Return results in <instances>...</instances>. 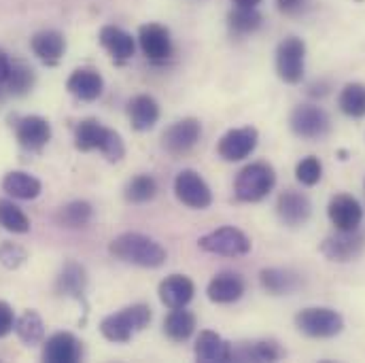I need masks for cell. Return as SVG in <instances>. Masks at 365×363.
<instances>
[{
	"mask_svg": "<svg viewBox=\"0 0 365 363\" xmlns=\"http://www.w3.org/2000/svg\"><path fill=\"white\" fill-rule=\"evenodd\" d=\"M108 251L113 257L132 266H140V268H160L166 264V257H168L166 249L158 240L138 232L119 234L110 242Z\"/></svg>",
	"mask_w": 365,
	"mask_h": 363,
	"instance_id": "1",
	"label": "cell"
},
{
	"mask_svg": "<svg viewBox=\"0 0 365 363\" xmlns=\"http://www.w3.org/2000/svg\"><path fill=\"white\" fill-rule=\"evenodd\" d=\"M75 145L79 151H93L98 149L110 162H119L125 155V147L121 136L115 130L104 128L98 119H86L75 130Z\"/></svg>",
	"mask_w": 365,
	"mask_h": 363,
	"instance_id": "2",
	"label": "cell"
},
{
	"mask_svg": "<svg viewBox=\"0 0 365 363\" xmlns=\"http://www.w3.org/2000/svg\"><path fill=\"white\" fill-rule=\"evenodd\" d=\"M151 308L147 304H132L115 315H108L100 323V332L110 342H128L136 332H143L151 323Z\"/></svg>",
	"mask_w": 365,
	"mask_h": 363,
	"instance_id": "3",
	"label": "cell"
},
{
	"mask_svg": "<svg viewBox=\"0 0 365 363\" xmlns=\"http://www.w3.org/2000/svg\"><path fill=\"white\" fill-rule=\"evenodd\" d=\"M276 185V173L266 162H253L245 166L234 185V193L240 202H259L264 200Z\"/></svg>",
	"mask_w": 365,
	"mask_h": 363,
	"instance_id": "4",
	"label": "cell"
},
{
	"mask_svg": "<svg viewBox=\"0 0 365 363\" xmlns=\"http://www.w3.org/2000/svg\"><path fill=\"white\" fill-rule=\"evenodd\" d=\"M295 327L308 338H336L344 329V317L334 308L312 306L295 315Z\"/></svg>",
	"mask_w": 365,
	"mask_h": 363,
	"instance_id": "5",
	"label": "cell"
},
{
	"mask_svg": "<svg viewBox=\"0 0 365 363\" xmlns=\"http://www.w3.org/2000/svg\"><path fill=\"white\" fill-rule=\"evenodd\" d=\"M197 247L204 251V253H210V255H221V257H242L247 253H251V238L238 230V227H232V225H225V227H219V230H212L208 234H204L200 240H197Z\"/></svg>",
	"mask_w": 365,
	"mask_h": 363,
	"instance_id": "6",
	"label": "cell"
},
{
	"mask_svg": "<svg viewBox=\"0 0 365 363\" xmlns=\"http://www.w3.org/2000/svg\"><path fill=\"white\" fill-rule=\"evenodd\" d=\"M291 132L304 140H321L331 130V119L325 108L317 104H299L289 117Z\"/></svg>",
	"mask_w": 365,
	"mask_h": 363,
	"instance_id": "7",
	"label": "cell"
},
{
	"mask_svg": "<svg viewBox=\"0 0 365 363\" xmlns=\"http://www.w3.org/2000/svg\"><path fill=\"white\" fill-rule=\"evenodd\" d=\"M306 71V43L297 36L284 39L276 49V73L280 81L297 86Z\"/></svg>",
	"mask_w": 365,
	"mask_h": 363,
	"instance_id": "8",
	"label": "cell"
},
{
	"mask_svg": "<svg viewBox=\"0 0 365 363\" xmlns=\"http://www.w3.org/2000/svg\"><path fill=\"white\" fill-rule=\"evenodd\" d=\"M365 249V236L359 230L353 232H342L336 230V234L327 236L321 242V253L325 260L336 262V264H349L357 260Z\"/></svg>",
	"mask_w": 365,
	"mask_h": 363,
	"instance_id": "9",
	"label": "cell"
},
{
	"mask_svg": "<svg viewBox=\"0 0 365 363\" xmlns=\"http://www.w3.org/2000/svg\"><path fill=\"white\" fill-rule=\"evenodd\" d=\"M259 143V132L251 126L247 128H234L225 132L217 145L219 158L225 162H242L247 160Z\"/></svg>",
	"mask_w": 365,
	"mask_h": 363,
	"instance_id": "10",
	"label": "cell"
},
{
	"mask_svg": "<svg viewBox=\"0 0 365 363\" xmlns=\"http://www.w3.org/2000/svg\"><path fill=\"white\" fill-rule=\"evenodd\" d=\"M175 193L185 206L204 210L212 204V191L208 183L195 170H181L175 179Z\"/></svg>",
	"mask_w": 365,
	"mask_h": 363,
	"instance_id": "11",
	"label": "cell"
},
{
	"mask_svg": "<svg viewBox=\"0 0 365 363\" xmlns=\"http://www.w3.org/2000/svg\"><path fill=\"white\" fill-rule=\"evenodd\" d=\"M276 215L284 225L299 227V225L308 223V219L312 215V202L308 200L306 193L295 191V189H287L278 195Z\"/></svg>",
	"mask_w": 365,
	"mask_h": 363,
	"instance_id": "12",
	"label": "cell"
},
{
	"mask_svg": "<svg viewBox=\"0 0 365 363\" xmlns=\"http://www.w3.org/2000/svg\"><path fill=\"white\" fill-rule=\"evenodd\" d=\"M327 217L336 230L353 232V230H359V225L364 221V206L357 198L340 193V195L331 198V202L327 206Z\"/></svg>",
	"mask_w": 365,
	"mask_h": 363,
	"instance_id": "13",
	"label": "cell"
},
{
	"mask_svg": "<svg viewBox=\"0 0 365 363\" xmlns=\"http://www.w3.org/2000/svg\"><path fill=\"white\" fill-rule=\"evenodd\" d=\"M202 136V126L197 119L187 117L177 123H173L166 132H164V149L173 155H182L187 153L191 147H195V143Z\"/></svg>",
	"mask_w": 365,
	"mask_h": 363,
	"instance_id": "14",
	"label": "cell"
},
{
	"mask_svg": "<svg viewBox=\"0 0 365 363\" xmlns=\"http://www.w3.org/2000/svg\"><path fill=\"white\" fill-rule=\"evenodd\" d=\"M138 43L143 53L153 60V62H162L168 60L173 53V41L170 34L164 26L160 24H145L138 30Z\"/></svg>",
	"mask_w": 365,
	"mask_h": 363,
	"instance_id": "15",
	"label": "cell"
},
{
	"mask_svg": "<svg viewBox=\"0 0 365 363\" xmlns=\"http://www.w3.org/2000/svg\"><path fill=\"white\" fill-rule=\"evenodd\" d=\"M245 293V278L236 272H221L210 278L206 295L215 304H234Z\"/></svg>",
	"mask_w": 365,
	"mask_h": 363,
	"instance_id": "16",
	"label": "cell"
},
{
	"mask_svg": "<svg viewBox=\"0 0 365 363\" xmlns=\"http://www.w3.org/2000/svg\"><path fill=\"white\" fill-rule=\"evenodd\" d=\"M160 300L164 306H168L170 310L173 308H185L191 300H193V293H195V285L191 278L182 276V274H173L168 278H164L160 282Z\"/></svg>",
	"mask_w": 365,
	"mask_h": 363,
	"instance_id": "17",
	"label": "cell"
},
{
	"mask_svg": "<svg viewBox=\"0 0 365 363\" xmlns=\"http://www.w3.org/2000/svg\"><path fill=\"white\" fill-rule=\"evenodd\" d=\"M17 140L21 147L30 149V151H36L41 147H45L51 138V126L47 119L38 117V115H30V117H24L19 119L17 123Z\"/></svg>",
	"mask_w": 365,
	"mask_h": 363,
	"instance_id": "18",
	"label": "cell"
},
{
	"mask_svg": "<svg viewBox=\"0 0 365 363\" xmlns=\"http://www.w3.org/2000/svg\"><path fill=\"white\" fill-rule=\"evenodd\" d=\"M81 357V344L79 340L68 334V332H60L53 334L43 349V359L49 363H75Z\"/></svg>",
	"mask_w": 365,
	"mask_h": 363,
	"instance_id": "19",
	"label": "cell"
},
{
	"mask_svg": "<svg viewBox=\"0 0 365 363\" xmlns=\"http://www.w3.org/2000/svg\"><path fill=\"white\" fill-rule=\"evenodd\" d=\"M128 115H130L132 128L138 130V132H145V130H151L158 123L160 104L155 102V98L140 93V96H134L128 102Z\"/></svg>",
	"mask_w": 365,
	"mask_h": 363,
	"instance_id": "20",
	"label": "cell"
},
{
	"mask_svg": "<svg viewBox=\"0 0 365 363\" xmlns=\"http://www.w3.org/2000/svg\"><path fill=\"white\" fill-rule=\"evenodd\" d=\"M195 357L204 363L232 362V344L215 332H202L195 342Z\"/></svg>",
	"mask_w": 365,
	"mask_h": 363,
	"instance_id": "21",
	"label": "cell"
},
{
	"mask_svg": "<svg viewBox=\"0 0 365 363\" xmlns=\"http://www.w3.org/2000/svg\"><path fill=\"white\" fill-rule=\"evenodd\" d=\"M259 282L270 295H289L302 287V276L284 268H266L259 272Z\"/></svg>",
	"mask_w": 365,
	"mask_h": 363,
	"instance_id": "22",
	"label": "cell"
},
{
	"mask_svg": "<svg viewBox=\"0 0 365 363\" xmlns=\"http://www.w3.org/2000/svg\"><path fill=\"white\" fill-rule=\"evenodd\" d=\"M100 43L117 60L132 58L134 56V49H136V43H134L132 34H128L125 30H121L117 26H104L100 30Z\"/></svg>",
	"mask_w": 365,
	"mask_h": 363,
	"instance_id": "23",
	"label": "cell"
},
{
	"mask_svg": "<svg viewBox=\"0 0 365 363\" xmlns=\"http://www.w3.org/2000/svg\"><path fill=\"white\" fill-rule=\"evenodd\" d=\"M66 86H68V91L73 96H77L79 100H86V102H91V100L100 98V93L104 90V81H102L100 73H96L91 68L75 71Z\"/></svg>",
	"mask_w": 365,
	"mask_h": 363,
	"instance_id": "24",
	"label": "cell"
},
{
	"mask_svg": "<svg viewBox=\"0 0 365 363\" xmlns=\"http://www.w3.org/2000/svg\"><path fill=\"white\" fill-rule=\"evenodd\" d=\"M282 355V349L272 340L249 342L238 349L232 347V362H278Z\"/></svg>",
	"mask_w": 365,
	"mask_h": 363,
	"instance_id": "25",
	"label": "cell"
},
{
	"mask_svg": "<svg viewBox=\"0 0 365 363\" xmlns=\"http://www.w3.org/2000/svg\"><path fill=\"white\" fill-rule=\"evenodd\" d=\"M2 189L9 195L17 198V200H34V198L41 195L43 185H41V181L36 177H32V175H28L24 170H13V173L4 175Z\"/></svg>",
	"mask_w": 365,
	"mask_h": 363,
	"instance_id": "26",
	"label": "cell"
},
{
	"mask_svg": "<svg viewBox=\"0 0 365 363\" xmlns=\"http://www.w3.org/2000/svg\"><path fill=\"white\" fill-rule=\"evenodd\" d=\"M66 49V43H64V36L56 30H45V32H38L34 39H32V51L47 64H53L62 58Z\"/></svg>",
	"mask_w": 365,
	"mask_h": 363,
	"instance_id": "27",
	"label": "cell"
},
{
	"mask_svg": "<svg viewBox=\"0 0 365 363\" xmlns=\"http://www.w3.org/2000/svg\"><path fill=\"white\" fill-rule=\"evenodd\" d=\"M164 332L175 342L189 340L191 334L195 332V317H193V312H189L185 308H173V312L164 321Z\"/></svg>",
	"mask_w": 365,
	"mask_h": 363,
	"instance_id": "28",
	"label": "cell"
},
{
	"mask_svg": "<svg viewBox=\"0 0 365 363\" xmlns=\"http://www.w3.org/2000/svg\"><path fill=\"white\" fill-rule=\"evenodd\" d=\"M338 104H340V111H342L346 117H353V119H361V117H365L364 83H346V86L342 88V91H340Z\"/></svg>",
	"mask_w": 365,
	"mask_h": 363,
	"instance_id": "29",
	"label": "cell"
},
{
	"mask_svg": "<svg viewBox=\"0 0 365 363\" xmlns=\"http://www.w3.org/2000/svg\"><path fill=\"white\" fill-rule=\"evenodd\" d=\"M15 332L19 340H24L26 344H38L45 338V323L36 310H26L15 321Z\"/></svg>",
	"mask_w": 365,
	"mask_h": 363,
	"instance_id": "30",
	"label": "cell"
},
{
	"mask_svg": "<svg viewBox=\"0 0 365 363\" xmlns=\"http://www.w3.org/2000/svg\"><path fill=\"white\" fill-rule=\"evenodd\" d=\"M230 30L234 34H253L262 26V13L257 9H247V6H236V11L230 13Z\"/></svg>",
	"mask_w": 365,
	"mask_h": 363,
	"instance_id": "31",
	"label": "cell"
},
{
	"mask_svg": "<svg viewBox=\"0 0 365 363\" xmlns=\"http://www.w3.org/2000/svg\"><path fill=\"white\" fill-rule=\"evenodd\" d=\"M0 225L13 234H26L30 230V219L11 200H0Z\"/></svg>",
	"mask_w": 365,
	"mask_h": 363,
	"instance_id": "32",
	"label": "cell"
},
{
	"mask_svg": "<svg viewBox=\"0 0 365 363\" xmlns=\"http://www.w3.org/2000/svg\"><path fill=\"white\" fill-rule=\"evenodd\" d=\"M158 193V181L151 175H138L125 185V200L132 204H145Z\"/></svg>",
	"mask_w": 365,
	"mask_h": 363,
	"instance_id": "33",
	"label": "cell"
},
{
	"mask_svg": "<svg viewBox=\"0 0 365 363\" xmlns=\"http://www.w3.org/2000/svg\"><path fill=\"white\" fill-rule=\"evenodd\" d=\"M91 219V206L83 200L71 202L66 206H62V210L58 213V221L66 227H86Z\"/></svg>",
	"mask_w": 365,
	"mask_h": 363,
	"instance_id": "34",
	"label": "cell"
},
{
	"mask_svg": "<svg viewBox=\"0 0 365 363\" xmlns=\"http://www.w3.org/2000/svg\"><path fill=\"white\" fill-rule=\"evenodd\" d=\"M34 83V73L28 64L24 62H11L9 68V77H6V86L13 93H26Z\"/></svg>",
	"mask_w": 365,
	"mask_h": 363,
	"instance_id": "35",
	"label": "cell"
},
{
	"mask_svg": "<svg viewBox=\"0 0 365 363\" xmlns=\"http://www.w3.org/2000/svg\"><path fill=\"white\" fill-rule=\"evenodd\" d=\"M86 282H88L86 270L77 264H68L60 276V289H62V293H68V295L79 297L86 291Z\"/></svg>",
	"mask_w": 365,
	"mask_h": 363,
	"instance_id": "36",
	"label": "cell"
},
{
	"mask_svg": "<svg viewBox=\"0 0 365 363\" xmlns=\"http://www.w3.org/2000/svg\"><path fill=\"white\" fill-rule=\"evenodd\" d=\"M295 179L302 183V185H306V187L317 185V183L323 179V164H321V160L314 158V155H308L302 162H297V166H295Z\"/></svg>",
	"mask_w": 365,
	"mask_h": 363,
	"instance_id": "37",
	"label": "cell"
},
{
	"mask_svg": "<svg viewBox=\"0 0 365 363\" xmlns=\"http://www.w3.org/2000/svg\"><path fill=\"white\" fill-rule=\"evenodd\" d=\"M24 260H26V253H24V249H19L17 245L6 242V245L0 247V264H2V266H6V268H17V266L24 264Z\"/></svg>",
	"mask_w": 365,
	"mask_h": 363,
	"instance_id": "38",
	"label": "cell"
},
{
	"mask_svg": "<svg viewBox=\"0 0 365 363\" xmlns=\"http://www.w3.org/2000/svg\"><path fill=\"white\" fill-rule=\"evenodd\" d=\"M15 327V315L13 308L6 302H0V338L6 336Z\"/></svg>",
	"mask_w": 365,
	"mask_h": 363,
	"instance_id": "39",
	"label": "cell"
},
{
	"mask_svg": "<svg viewBox=\"0 0 365 363\" xmlns=\"http://www.w3.org/2000/svg\"><path fill=\"white\" fill-rule=\"evenodd\" d=\"M276 6H278V11L284 13V15H297V13L304 11L306 0H276Z\"/></svg>",
	"mask_w": 365,
	"mask_h": 363,
	"instance_id": "40",
	"label": "cell"
},
{
	"mask_svg": "<svg viewBox=\"0 0 365 363\" xmlns=\"http://www.w3.org/2000/svg\"><path fill=\"white\" fill-rule=\"evenodd\" d=\"M9 68H11V60L6 58V53H4V51H0V83H6Z\"/></svg>",
	"mask_w": 365,
	"mask_h": 363,
	"instance_id": "41",
	"label": "cell"
},
{
	"mask_svg": "<svg viewBox=\"0 0 365 363\" xmlns=\"http://www.w3.org/2000/svg\"><path fill=\"white\" fill-rule=\"evenodd\" d=\"M259 2H262V0H234L236 6H247V9H257Z\"/></svg>",
	"mask_w": 365,
	"mask_h": 363,
	"instance_id": "42",
	"label": "cell"
}]
</instances>
